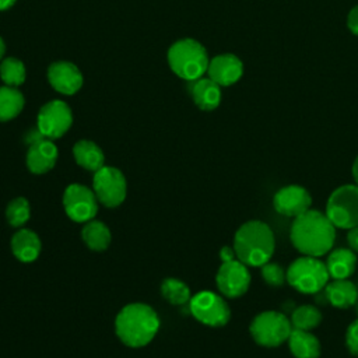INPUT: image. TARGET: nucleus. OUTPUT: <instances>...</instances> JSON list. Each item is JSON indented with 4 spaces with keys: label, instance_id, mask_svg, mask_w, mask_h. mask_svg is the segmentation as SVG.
Segmentation results:
<instances>
[{
    "label": "nucleus",
    "instance_id": "1",
    "mask_svg": "<svg viewBox=\"0 0 358 358\" xmlns=\"http://www.w3.org/2000/svg\"><path fill=\"white\" fill-rule=\"evenodd\" d=\"M289 238L294 248L302 255L320 257L333 249L336 227L326 214L309 208L294 218Z\"/></svg>",
    "mask_w": 358,
    "mask_h": 358
},
{
    "label": "nucleus",
    "instance_id": "2",
    "mask_svg": "<svg viewBox=\"0 0 358 358\" xmlns=\"http://www.w3.org/2000/svg\"><path fill=\"white\" fill-rule=\"evenodd\" d=\"M274 248L275 239L271 228L259 220L242 224L234 238L235 256L248 267H262L270 262Z\"/></svg>",
    "mask_w": 358,
    "mask_h": 358
},
{
    "label": "nucleus",
    "instance_id": "3",
    "mask_svg": "<svg viewBox=\"0 0 358 358\" xmlns=\"http://www.w3.org/2000/svg\"><path fill=\"white\" fill-rule=\"evenodd\" d=\"M159 329L157 312L145 303H129L117 313L115 330L120 341L129 347L147 345Z\"/></svg>",
    "mask_w": 358,
    "mask_h": 358
},
{
    "label": "nucleus",
    "instance_id": "4",
    "mask_svg": "<svg viewBox=\"0 0 358 358\" xmlns=\"http://www.w3.org/2000/svg\"><path fill=\"white\" fill-rule=\"evenodd\" d=\"M168 62L175 74L189 81L200 78L207 71L210 63L206 49L194 39L175 42L169 48Z\"/></svg>",
    "mask_w": 358,
    "mask_h": 358
},
{
    "label": "nucleus",
    "instance_id": "5",
    "mask_svg": "<svg viewBox=\"0 0 358 358\" xmlns=\"http://www.w3.org/2000/svg\"><path fill=\"white\" fill-rule=\"evenodd\" d=\"M326 263L313 256H302L291 263L287 270V282L302 294H319L329 282Z\"/></svg>",
    "mask_w": 358,
    "mask_h": 358
},
{
    "label": "nucleus",
    "instance_id": "6",
    "mask_svg": "<svg viewBox=\"0 0 358 358\" xmlns=\"http://www.w3.org/2000/svg\"><path fill=\"white\" fill-rule=\"evenodd\" d=\"M249 330L256 344L273 348L288 340L292 324L284 313L278 310H264L253 317Z\"/></svg>",
    "mask_w": 358,
    "mask_h": 358
},
{
    "label": "nucleus",
    "instance_id": "7",
    "mask_svg": "<svg viewBox=\"0 0 358 358\" xmlns=\"http://www.w3.org/2000/svg\"><path fill=\"white\" fill-rule=\"evenodd\" d=\"M336 228L351 229L358 225V185H343L331 192L326 213Z\"/></svg>",
    "mask_w": 358,
    "mask_h": 358
},
{
    "label": "nucleus",
    "instance_id": "8",
    "mask_svg": "<svg viewBox=\"0 0 358 358\" xmlns=\"http://www.w3.org/2000/svg\"><path fill=\"white\" fill-rule=\"evenodd\" d=\"M189 309L200 323L211 327L225 326L231 317V310L225 299L211 291H201L192 296Z\"/></svg>",
    "mask_w": 358,
    "mask_h": 358
},
{
    "label": "nucleus",
    "instance_id": "9",
    "mask_svg": "<svg viewBox=\"0 0 358 358\" xmlns=\"http://www.w3.org/2000/svg\"><path fill=\"white\" fill-rule=\"evenodd\" d=\"M92 187L96 199L106 207H117L126 199V178L117 168L102 166L98 169L92 178Z\"/></svg>",
    "mask_w": 358,
    "mask_h": 358
},
{
    "label": "nucleus",
    "instance_id": "10",
    "mask_svg": "<svg viewBox=\"0 0 358 358\" xmlns=\"http://www.w3.org/2000/svg\"><path fill=\"white\" fill-rule=\"evenodd\" d=\"M63 206L69 218L76 222H88L98 213V203L94 190L80 183H71L66 187Z\"/></svg>",
    "mask_w": 358,
    "mask_h": 358
},
{
    "label": "nucleus",
    "instance_id": "11",
    "mask_svg": "<svg viewBox=\"0 0 358 358\" xmlns=\"http://www.w3.org/2000/svg\"><path fill=\"white\" fill-rule=\"evenodd\" d=\"M71 123L73 115L69 105L59 99L45 103L38 113V131L50 140L62 137Z\"/></svg>",
    "mask_w": 358,
    "mask_h": 358
},
{
    "label": "nucleus",
    "instance_id": "12",
    "mask_svg": "<svg viewBox=\"0 0 358 358\" xmlns=\"http://www.w3.org/2000/svg\"><path fill=\"white\" fill-rule=\"evenodd\" d=\"M215 281L222 295L228 298H239L249 289L250 273L246 264L238 259H234L229 262H222L217 271Z\"/></svg>",
    "mask_w": 358,
    "mask_h": 358
},
{
    "label": "nucleus",
    "instance_id": "13",
    "mask_svg": "<svg viewBox=\"0 0 358 358\" xmlns=\"http://www.w3.org/2000/svg\"><path fill=\"white\" fill-rule=\"evenodd\" d=\"M310 206V193L299 185H287L278 189L273 197L274 210L284 217L295 218L308 211Z\"/></svg>",
    "mask_w": 358,
    "mask_h": 358
},
{
    "label": "nucleus",
    "instance_id": "14",
    "mask_svg": "<svg viewBox=\"0 0 358 358\" xmlns=\"http://www.w3.org/2000/svg\"><path fill=\"white\" fill-rule=\"evenodd\" d=\"M57 159V148L50 138L35 137L27 152V166L35 175H42L50 171Z\"/></svg>",
    "mask_w": 358,
    "mask_h": 358
},
{
    "label": "nucleus",
    "instance_id": "15",
    "mask_svg": "<svg viewBox=\"0 0 358 358\" xmlns=\"http://www.w3.org/2000/svg\"><path fill=\"white\" fill-rule=\"evenodd\" d=\"M50 85L64 95L76 94L83 85V74L76 64L69 62H56L48 69Z\"/></svg>",
    "mask_w": 358,
    "mask_h": 358
},
{
    "label": "nucleus",
    "instance_id": "16",
    "mask_svg": "<svg viewBox=\"0 0 358 358\" xmlns=\"http://www.w3.org/2000/svg\"><path fill=\"white\" fill-rule=\"evenodd\" d=\"M208 77L218 85H231L236 83L242 73V62L234 55H218L208 63Z\"/></svg>",
    "mask_w": 358,
    "mask_h": 358
},
{
    "label": "nucleus",
    "instance_id": "17",
    "mask_svg": "<svg viewBox=\"0 0 358 358\" xmlns=\"http://www.w3.org/2000/svg\"><path fill=\"white\" fill-rule=\"evenodd\" d=\"M324 301L338 309H347L357 303L358 288L354 282L347 280H333L323 288Z\"/></svg>",
    "mask_w": 358,
    "mask_h": 358
},
{
    "label": "nucleus",
    "instance_id": "18",
    "mask_svg": "<svg viewBox=\"0 0 358 358\" xmlns=\"http://www.w3.org/2000/svg\"><path fill=\"white\" fill-rule=\"evenodd\" d=\"M357 267V256L352 249L337 248L330 250L326 268L329 271L330 278L333 280H347L350 278Z\"/></svg>",
    "mask_w": 358,
    "mask_h": 358
},
{
    "label": "nucleus",
    "instance_id": "19",
    "mask_svg": "<svg viewBox=\"0 0 358 358\" xmlns=\"http://www.w3.org/2000/svg\"><path fill=\"white\" fill-rule=\"evenodd\" d=\"M189 91L194 103L203 110H213L220 105L221 101V91L220 85L208 78H197L192 81Z\"/></svg>",
    "mask_w": 358,
    "mask_h": 358
},
{
    "label": "nucleus",
    "instance_id": "20",
    "mask_svg": "<svg viewBox=\"0 0 358 358\" xmlns=\"http://www.w3.org/2000/svg\"><path fill=\"white\" fill-rule=\"evenodd\" d=\"M11 250L20 262H34L41 253V239L34 231L22 228L13 235Z\"/></svg>",
    "mask_w": 358,
    "mask_h": 358
},
{
    "label": "nucleus",
    "instance_id": "21",
    "mask_svg": "<svg viewBox=\"0 0 358 358\" xmlns=\"http://www.w3.org/2000/svg\"><path fill=\"white\" fill-rule=\"evenodd\" d=\"M287 341L295 358H319L320 355V343L309 330L292 329Z\"/></svg>",
    "mask_w": 358,
    "mask_h": 358
},
{
    "label": "nucleus",
    "instance_id": "22",
    "mask_svg": "<svg viewBox=\"0 0 358 358\" xmlns=\"http://www.w3.org/2000/svg\"><path fill=\"white\" fill-rule=\"evenodd\" d=\"M73 155L76 162L87 171L96 172L103 166V152L102 150L90 140H80L73 147Z\"/></svg>",
    "mask_w": 358,
    "mask_h": 358
},
{
    "label": "nucleus",
    "instance_id": "23",
    "mask_svg": "<svg viewBox=\"0 0 358 358\" xmlns=\"http://www.w3.org/2000/svg\"><path fill=\"white\" fill-rule=\"evenodd\" d=\"M81 238L91 250L102 252V250L108 249L112 235H110L109 228L103 222L91 220L84 225V228L81 231Z\"/></svg>",
    "mask_w": 358,
    "mask_h": 358
},
{
    "label": "nucleus",
    "instance_id": "24",
    "mask_svg": "<svg viewBox=\"0 0 358 358\" xmlns=\"http://www.w3.org/2000/svg\"><path fill=\"white\" fill-rule=\"evenodd\" d=\"M24 108V96L14 87H0V122H7L20 115Z\"/></svg>",
    "mask_w": 358,
    "mask_h": 358
},
{
    "label": "nucleus",
    "instance_id": "25",
    "mask_svg": "<svg viewBox=\"0 0 358 358\" xmlns=\"http://www.w3.org/2000/svg\"><path fill=\"white\" fill-rule=\"evenodd\" d=\"M292 329L312 330L322 322V312L313 305H301L291 313Z\"/></svg>",
    "mask_w": 358,
    "mask_h": 358
},
{
    "label": "nucleus",
    "instance_id": "26",
    "mask_svg": "<svg viewBox=\"0 0 358 358\" xmlns=\"http://www.w3.org/2000/svg\"><path fill=\"white\" fill-rule=\"evenodd\" d=\"M161 294L172 305H183L190 301L189 287L178 278H165L161 284Z\"/></svg>",
    "mask_w": 358,
    "mask_h": 358
},
{
    "label": "nucleus",
    "instance_id": "27",
    "mask_svg": "<svg viewBox=\"0 0 358 358\" xmlns=\"http://www.w3.org/2000/svg\"><path fill=\"white\" fill-rule=\"evenodd\" d=\"M0 77L8 87H18L25 80V67L15 57H7L0 64Z\"/></svg>",
    "mask_w": 358,
    "mask_h": 358
},
{
    "label": "nucleus",
    "instance_id": "28",
    "mask_svg": "<svg viewBox=\"0 0 358 358\" xmlns=\"http://www.w3.org/2000/svg\"><path fill=\"white\" fill-rule=\"evenodd\" d=\"M31 215V207L25 197L13 199L6 208V218L10 225L21 227L24 225Z\"/></svg>",
    "mask_w": 358,
    "mask_h": 358
},
{
    "label": "nucleus",
    "instance_id": "29",
    "mask_svg": "<svg viewBox=\"0 0 358 358\" xmlns=\"http://www.w3.org/2000/svg\"><path fill=\"white\" fill-rule=\"evenodd\" d=\"M262 277L267 285L277 288L287 281V271L278 263L267 262L262 266Z\"/></svg>",
    "mask_w": 358,
    "mask_h": 358
},
{
    "label": "nucleus",
    "instance_id": "30",
    "mask_svg": "<svg viewBox=\"0 0 358 358\" xmlns=\"http://www.w3.org/2000/svg\"><path fill=\"white\" fill-rule=\"evenodd\" d=\"M345 345L348 351L358 357V319H355L348 327L345 333Z\"/></svg>",
    "mask_w": 358,
    "mask_h": 358
},
{
    "label": "nucleus",
    "instance_id": "31",
    "mask_svg": "<svg viewBox=\"0 0 358 358\" xmlns=\"http://www.w3.org/2000/svg\"><path fill=\"white\" fill-rule=\"evenodd\" d=\"M347 24H348V28L351 29V32L358 35V6H355L350 11L348 18H347Z\"/></svg>",
    "mask_w": 358,
    "mask_h": 358
},
{
    "label": "nucleus",
    "instance_id": "32",
    "mask_svg": "<svg viewBox=\"0 0 358 358\" xmlns=\"http://www.w3.org/2000/svg\"><path fill=\"white\" fill-rule=\"evenodd\" d=\"M347 241H348L350 249H352L354 252H358V225L351 228V229H348Z\"/></svg>",
    "mask_w": 358,
    "mask_h": 358
},
{
    "label": "nucleus",
    "instance_id": "33",
    "mask_svg": "<svg viewBox=\"0 0 358 358\" xmlns=\"http://www.w3.org/2000/svg\"><path fill=\"white\" fill-rule=\"evenodd\" d=\"M220 257L222 262H229V260H234L236 256H235V250L234 248H229V246H224L220 252Z\"/></svg>",
    "mask_w": 358,
    "mask_h": 358
},
{
    "label": "nucleus",
    "instance_id": "34",
    "mask_svg": "<svg viewBox=\"0 0 358 358\" xmlns=\"http://www.w3.org/2000/svg\"><path fill=\"white\" fill-rule=\"evenodd\" d=\"M352 176H354V180H355V185H358V155L352 164Z\"/></svg>",
    "mask_w": 358,
    "mask_h": 358
},
{
    "label": "nucleus",
    "instance_id": "35",
    "mask_svg": "<svg viewBox=\"0 0 358 358\" xmlns=\"http://www.w3.org/2000/svg\"><path fill=\"white\" fill-rule=\"evenodd\" d=\"M14 3H15V0H0V10H7V8H10Z\"/></svg>",
    "mask_w": 358,
    "mask_h": 358
},
{
    "label": "nucleus",
    "instance_id": "36",
    "mask_svg": "<svg viewBox=\"0 0 358 358\" xmlns=\"http://www.w3.org/2000/svg\"><path fill=\"white\" fill-rule=\"evenodd\" d=\"M4 52H6V45H4V42H3V39L0 38V59L3 57V55H4Z\"/></svg>",
    "mask_w": 358,
    "mask_h": 358
},
{
    "label": "nucleus",
    "instance_id": "37",
    "mask_svg": "<svg viewBox=\"0 0 358 358\" xmlns=\"http://www.w3.org/2000/svg\"><path fill=\"white\" fill-rule=\"evenodd\" d=\"M355 306H357V312H358V301H357V303H355Z\"/></svg>",
    "mask_w": 358,
    "mask_h": 358
}]
</instances>
